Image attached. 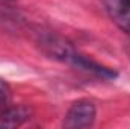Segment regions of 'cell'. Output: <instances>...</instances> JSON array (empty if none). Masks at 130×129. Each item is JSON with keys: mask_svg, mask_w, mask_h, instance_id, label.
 Instances as JSON below:
<instances>
[{"mask_svg": "<svg viewBox=\"0 0 130 129\" xmlns=\"http://www.w3.org/2000/svg\"><path fill=\"white\" fill-rule=\"evenodd\" d=\"M97 117V108L94 102L88 99H80L74 102L70 109L67 111L64 119V128L70 129H82L91 128Z\"/></svg>", "mask_w": 130, "mask_h": 129, "instance_id": "2", "label": "cell"}, {"mask_svg": "<svg viewBox=\"0 0 130 129\" xmlns=\"http://www.w3.org/2000/svg\"><path fill=\"white\" fill-rule=\"evenodd\" d=\"M36 43H38L39 49L47 56L58 59V61H62V62H67V64L71 61V58L76 53L74 47L65 38L53 32H39Z\"/></svg>", "mask_w": 130, "mask_h": 129, "instance_id": "1", "label": "cell"}, {"mask_svg": "<svg viewBox=\"0 0 130 129\" xmlns=\"http://www.w3.org/2000/svg\"><path fill=\"white\" fill-rule=\"evenodd\" d=\"M30 119V109L24 105L6 106L0 114V128H15Z\"/></svg>", "mask_w": 130, "mask_h": 129, "instance_id": "5", "label": "cell"}, {"mask_svg": "<svg viewBox=\"0 0 130 129\" xmlns=\"http://www.w3.org/2000/svg\"><path fill=\"white\" fill-rule=\"evenodd\" d=\"M9 102H11V88L3 79H0V106L2 109L6 108Z\"/></svg>", "mask_w": 130, "mask_h": 129, "instance_id": "6", "label": "cell"}, {"mask_svg": "<svg viewBox=\"0 0 130 129\" xmlns=\"http://www.w3.org/2000/svg\"><path fill=\"white\" fill-rule=\"evenodd\" d=\"M129 2H130V0H129Z\"/></svg>", "mask_w": 130, "mask_h": 129, "instance_id": "7", "label": "cell"}, {"mask_svg": "<svg viewBox=\"0 0 130 129\" xmlns=\"http://www.w3.org/2000/svg\"><path fill=\"white\" fill-rule=\"evenodd\" d=\"M106 11L110 20L124 32L130 33V2L129 0H106Z\"/></svg>", "mask_w": 130, "mask_h": 129, "instance_id": "4", "label": "cell"}, {"mask_svg": "<svg viewBox=\"0 0 130 129\" xmlns=\"http://www.w3.org/2000/svg\"><path fill=\"white\" fill-rule=\"evenodd\" d=\"M68 64L82 70V71H86V73H91L97 78H101V79H115L117 78V71L113 68H109V67H106L103 64H98L94 59H91L85 55H80L79 52L74 53V56L71 58V61Z\"/></svg>", "mask_w": 130, "mask_h": 129, "instance_id": "3", "label": "cell"}]
</instances>
